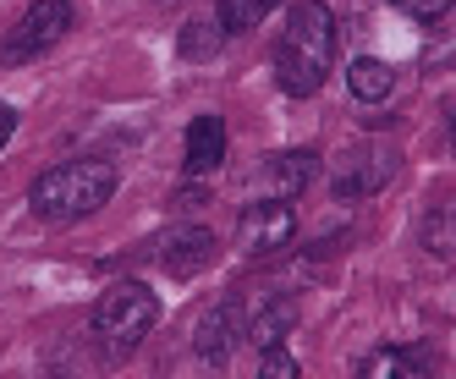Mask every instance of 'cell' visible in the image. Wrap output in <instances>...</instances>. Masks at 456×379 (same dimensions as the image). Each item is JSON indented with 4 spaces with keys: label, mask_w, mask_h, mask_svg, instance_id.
<instances>
[{
    "label": "cell",
    "mask_w": 456,
    "mask_h": 379,
    "mask_svg": "<svg viewBox=\"0 0 456 379\" xmlns=\"http://www.w3.org/2000/svg\"><path fill=\"white\" fill-rule=\"evenodd\" d=\"M330 67H336V17L324 0H297L275 44V83L291 100H308L330 77Z\"/></svg>",
    "instance_id": "6da1fadb"
},
{
    "label": "cell",
    "mask_w": 456,
    "mask_h": 379,
    "mask_svg": "<svg viewBox=\"0 0 456 379\" xmlns=\"http://www.w3.org/2000/svg\"><path fill=\"white\" fill-rule=\"evenodd\" d=\"M116 165L100 160V154H83V160H67L55 165L34 181V193H28V209H34V220H45V226H72V220H88L100 214L110 198H116Z\"/></svg>",
    "instance_id": "7a4b0ae2"
},
{
    "label": "cell",
    "mask_w": 456,
    "mask_h": 379,
    "mask_svg": "<svg viewBox=\"0 0 456 379\" xmlns=\"http://www.w3.org/2000/svg\"><path fill=\"white\" fill-rule=\"evenodd\" d=\"M154 319H159V297H154V286H143V280H116V286L94 302V341L105 346V352H116V358H126L133 346L154 330Z\"/></svg>",
    "instance_id": "3957f363"
},
{
    "label": "cell",
    "mask_w": 456,
    "mask_h": 379,
    "mask_svg": "<svg viewBox=\"0 0 456 379\" xmlns=\"http://www.w3.org/2000/svg\"><path fill=\"white\" fill-rule=\"evenodd\" d=\"M72 22H77L72 0H34V6L6 28V39H0V67H22V60L55 50L72 34Z\"/></svg>",
    "instance_id": "277c9868"
},
{
    "label": "cell",
    "mask_w": 456,
    "mask_h": 379,
    "mask_svg": "<svg viewBox=\"0 0 456 379\" xmlns=\"http://www.w3.org/2000/svg\"><path fill=\"white\" fill-rule=\"evenodd\" d=\"M402 171V149L396 143H385V138H369V143H357L341 154V165L330 176V193L336 198H369V193H385L390 181H396Z\"/></svg>",
    "instance_id": "5b68a950"
},
{
    "label": "cell",
    "mask_w": 456,
    "mask_h": 379,
    "mask_svg": "<svg viewBox=\"0 0 456 379\" xmlns=\"http://www.w3.org/2000/svg\"><path fill=\"white\" fill-rule=\"evenodd\" d=\"M220 253V242H215V231L209 226H199V220H176V226L154 242V259H159V270H171L176 280H187V275H199L209 259Z\"/></svg>",
    "instance_id": "8992f818"
},
{
    "label": "cell",
    "mask_w": 456,
    "mask_h": 379,
    "mask_svg": "<svg viewBox=\"0 0 456 379\" xmlns=\"http://www.w3.org/2000/svg\"><path fill=\"white\" fill-rule=\"evenodd\" d=\"M291 237H297V209H291L286 198H265V204L242 209V226H237L242 253H275Z\"/></svg>",
    "instance_id": "52a82bcc"
},
{
    "label": "cell",
    "mask_w": 456,
    "mask_h": 379,
    "mask_svg": "<svg viewBox=\"0 0 456 379\" xmlns=\"http://www.w3.org/2000/svg\"><path fill=\"white\" fill-rule=\"evenodd\" d=\"M225 165V121L220 116H199L187 126V154H182V176L187 181H209Z\"/></svg>",
    "instance_id": "ba28073f"
},
{
    "label": "cell",
    "mask_w": 456,
    "mask_h": 379,
    "mask_svg": "<svg viewBox=\"0 0 456 379\" xmlns=\"http://www.w3.org/2000/svg\"><path fill=\"white\" fill-rule=\"evenodd\" d=\"M435 352L429 346H379V352L357 368V379H429Z\"/></svg>",
    "instance_id": "9c48e42d"
},
{
    "label": "cell",
    "mask_w": 456,
    "mask_h": 379,
    "mask_svg": "<svg viewBox=\"0 0 456 379\" xmlns=\"http://www.w3.org/2000/svg\"><path fill=\"white\" fill-rule=\"evenodd\" d=\"M258 176L270 187H281V193H303V187L319 176V154L314 149H281V154H270V160L258 165Z\"/></svg>",
    "instance_id": "30bf717a"
},
{
    "label": "cell",
    "mask_w": 456,
    "mask_h": 379,
    "mask_svg": "<svg viewBox=\"0 0 456 379\" xmlns=\"http://www.w3.org/2000/svg\"><path fill=\"white\" fill-rule=\"evenodd\" d=\"M291 330H297V302H291V297H270V302H258V308L248 313V341H253V352H258V346L286 341Z\"/></svg>",
    "instance_id": "8fae6325"
},
{
    "label": "cell",
    "mask_w": 456,
    "mask_h": 379,
    "mask_svg": "<svg viewBox=\"0 0 456 379\" xmlns=\"http://www.w3.org/2000/svg\"><path fill=\"white\" fill-rule=\"evenodd\" d=\"M346 88H352V100L379 105V100H390V88H396V72H390L385 60H374V55H357L346 67Z\"/></svg>",
    "instance_id": "7c38bea8"
},
{
    "label": "cell",
    "mask_w": 456,
    "mask_h": 379,
    "mask_svg": "<svg viewBox=\"0 0 456 379\" xmlns=\"http://www.w3.org/2000/svg\"><path fill=\"white\" fill-rule=\"evenodd\" d=\"M192 352L204 363H225L232 358V308H209L199 325H192Z\"/></svg>",
    "instance_id": "4fadbf2b"
},
{
    "label": "cell",
    "mask_w": 456,
    "mask_h": 379,
    "mask_svg": "<svg viewBox=\"0 0 456 379\" xmlns=\"http://www.w3.org/2000/svg\"><path fill=\"white\" fill-rule=\"evenodd\" d=\"M275 6H281V0H220V6H215L220 12V34H253Z\"/></svg>",
    "instance_id": "5bb4252c"
},
{
    "label": "cell",
    "mask_w": 456,
    "mask_h": 379,
    "mask_svg": "<svg viewBox=\"0 0 456 379\" xmlns=\"http://www.w3.org/2000/svg\"><path fill=\"white\" fill-rule=\"evenodd\" d=\"M220 22H187L182 28V60H215L220 55Z\"/></svg>",
    "instance_id": "9a60e30c"
},
{
    "label": "cell",
    "mask_w": 456,
    "mask_h": 379,
    "mask_svg": "<svg viewBox=\"0 0 456 379\" xmlns=\"http://www.w3.org/2000/svg\"><path fill=\"white\" fill-rule=\"evenodd\" d=\"M253 379H297V352H291L286 341H275V346H258Z\"/></svg>",
    "instance_id": "2e32d148"
},
{
    "label": "cell",
    "mask_w": 456,
    "mask_h": 379,
    "mask_svg": "<svg viewBox=\"0 0 456 379\" xmlns=\"http://www.w3.org/2000/svg\"><path fill=\"white\" fill-rule=\"evenodd\" d=\"M423 242H429L435 253H456V198L440 204V209L429 214V226H423Z\"/></svg>",
    "instance_id": "e0dca14e"
},
{
    "label": "cell",
    "mask_w": 456,
    "mask_h": 379,
    "mask_svg": "<svg viewBox=\"0 0 456 379\" xmlns=\"http://www.w3.org/2000/svg\"><path fill=\"white\" fill-rule=\"evenodd\" d=\"M396 6H402L412 22H440V17L456 6V0H396Z\"/></svg>",
    "instance_id": "ac0fdd59"
},
{
    "label": "cell",
    "mask_w": 456,
    "mask_h": 379,
    "mask_svg": "<svg viewBox=\"0 0 456 379\" xmlns=\"http://www.w3.org/2000/svg\"><path fill=\"white\" fill-rule=\"evenodd\" d=\"M12 133H17V110H12L6 100H0V149L12 143Z\"/></svg>",
    "instance_id": "d6986e66"
},
{
    "label": "cell",
    "mask_w": 456,
    "mask_h": 379,
    "mask_svg": "<svg viewBox=\"0 0 456 379\" xmlns=\"http://www.w3.org/2000/svg\"><path fill=\"white\" fill-rule=\"evenodd\" d=\"M445 133H451V154H456V105H451V116H445Z\"/></svg>",
    "instance_id": "ffe728a7"
}]
</instances>
